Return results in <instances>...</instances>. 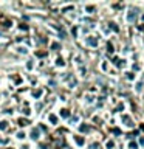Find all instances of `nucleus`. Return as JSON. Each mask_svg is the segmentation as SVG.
Listing matches in <instances>:
<instances>
[{
  "instance_id": "obj_1",
  "label": "nucleus",
  "mask_w": 144,
  "mask_h": 149,
  "mask_svg": "<svg viewBox=\"0 0 144 149\" xmlns=\"http://www.w3.org/2000/svg\"><path fill=\"white\" fill-rule=\"evenodd\" d=\"M30 137H31V140H37L39 138V129H33V130H31Z\"/></svg>"
},
{
  "instance_id": "obj_2",
  "label": "nucleus",
  "mask_w": 144,
  "mask_h": 149,
  "mask_svg": "<svg viewBox=\"0 0 144 149\" xmlns=\"http://www.w3.org/2000/svg\"><path fill=\"white\" fill-rule=\"evenodd\" d=\"M8 129V123L6 121H0V130H6Z\"/></svg>"
},
{
  "instance_id": "obj_3",
  "label": "nucleus",
  "mask_w": 144,
  "mask_h": 149,
  "mask_svg": "<svg viewBox=\"0 0 144 149\" xmlns=\"http://www.w3.org/2000/svg\"><path fill=\"white\" fill-rule=\"evenodd\" d=\"M50 123L51 124H57V116L56 115H50Z\"/></svg>"
},
{
  "instance_id": "obj_4",
  "label": "nucleus",
  "mask_w": 144,
  "mask_h": 149,
  "mask_svg": "<svg viewBox=\"0 0 144 149\" xmlns=\"http://www.w3.org/2000/svg\"><path fill=\"white\" fill-rule=\"evenodd\" d=\"M33 96H34V98H40V96H42V90H34V92H33Z\"/></svg>"
},
{
  "instance_id": "obj_5",
  "label": "nucleus",
  "mask_w": 144,
  "mask_h": 149,
  "mask_svg": "<svg viewBox=\"0 0 144 149\" xmlns=\"http://www.w3.org/2000/svg\"><path fill=\"white\" fill-rule=\"evenodd\" d=\"M87 44H88V45H93V47H94V45H98L96 39H92V37H90V39H87Z\"/></svg>"
},
{
  "instance_id": "obj_6",
  "label": "nucleus",
  "mask_w": 144,
  "mask_h": 149,
  "mask_svg": "<svg viewBox=\"0 0 144 149\" xmlns=\"http://www.w3.org/2000/svg\"><path fill=\"white\" fill-rule=\"evenodd\" d=\"M17 51H19L20 55H26V48L25 47H19V48H17Z\"/></svg>"
},
{
  "instance_id": "obj_7",
  "label": "nucleus",
  "mask_w": 144,
  "mask_h": 149,
  "mask_svg": "<svg viewBox=\"0 0 144 149\" xmlns=\"http://www.w3.org/2000/svg\"><path fill=\"white\" fill-rule=\"evenodd\" d=\"M61 115H62V116H64V118H65V116H68L70 114H68V110H61Z\"/></svg>"
},
{
  "instance_id": "obj_8",
  "label": "nucleus",
  "mask_w": 144,
  "mask_h": 149,
  "mask_svg": "<svg viewBox=\"0 0 144 149\" xmlns=\"http://www.w3.org/2000/svg\"><path fill=\"white\" fill-rule=\"evenodd\" d=\"M17 138H19V140H23V138H25V134H23V132H19V134H17Z\"/></svg>"
},
{
  "instance_id": "obj_9",
  "label": "nucleus",
  "mask_w": 144,
  "mask_h": 149,
  "mask_svg": "<svg viewBox=\"0 0 144 149\" xmlns=\"http://www.w3.org/2000/svg\"><path fill=\"white\" fill-rule=\"evenodd\" d=\"M76 143H78V144H82V143H84V138H81V137H76Z\"/></svg>"
},
{
  "instance_id": "obj_10",
  "label": "nucleus",
  "mask_w": 144,
  "mask_h": 149,
  "mask_svg": "<svg viewBox=\"0 0 144 149\" xmlns=\"http://www.w3.org/2000/svg\"><path fill=\"white\" fill-rule=\"evenodd\" d=\"M79 130H81V132H87V130H88V128H87V126H81V128H79Z\"/></svg>"
},
{
  "instance_id": "obj_11",
  "label": "nucleus",
  "mask_w": 144,
  "mask_h": 149,
  "mask_svg": "<svg viewBox=\"0 0 144 149\" xmlns=\"http://www.w3.org/2000/svg\"><path fill=\"white\" fill-rule=\"evenodd\" d=\"M26 69H28V70L33 69V61H28V64H26Z\"/></svg>"
},
{
  "instance_id": "obj_12",
  "label": "nucleus",
  "mask_w": 144,
  "mask_h": 149,
  "mask_svg": "<svg viewBox=\"0 0 144 149\" xmlns=\"http://www.w3.org/2000/svg\"><path fill=\"white\" fill-rule=\"evenodd\" d=\"M19 123H20V126H26V124H28V121H26V120H19Z\"/></svg>"
},
{
  "instance_id": "obj_13",
  "label": "nucleus",
  "mask_w": 144,
  "mask_h": 149,
  "mask_svg": "<svg viewBox=\"0 0 144 149\" xmlns=\"http://www.w3.org/2000/svg\"><path fill=\"white\" fill-rule=\"evenodd\" d=\"M59 47H61L59 44H53V45H51V48H53V50H59Z\"/></svg>"
},
{
  "instance_id": "obj_14",
  "label": "nucleus",
  "mask_w": 144,
  "mask_h": 149,
  "mask_svg": "<svg viewBox=\"0 0 144 149\" xmlns=\"http://www.w3.org/2000/svg\"><path fill=\"white\" fill-rule=\"evenodd\" d=\"M56 64L62 67V65H64V61H62V59H61V58H59V59H57V61H56Z\"/></svg>"
},
{
  "instance_id": "obj_15",
  "label": "nucleus",
  "mask_w": 144,
  "mask_h": 149,
  "mask_svg": "<svg viewBox=\"0 0 144 149\" xmlns=\"http://www.w3.org/2000/svg\"><path fill=\"white\" fill-rule=\"evenodd\" d=\"M40 149H47V144H40Z\"/></svg>"
}]
</instances>
